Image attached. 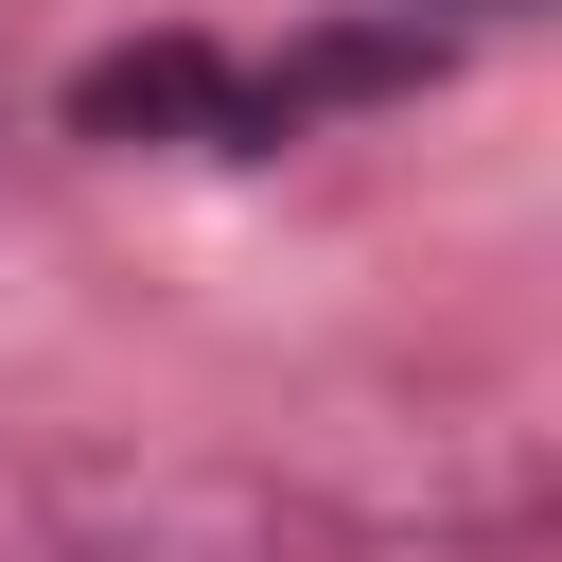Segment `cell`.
<instances>
[{"label":"cell","mask_w":562,"mask_h":562,"mask_svg":"<svg viewBox=\"0 0 562 562\" xmlns=\"http://www.w3.org/2000/svg\"><path fill=\"white\" fill-rule=\"evenodd\" d=\"M70 140H228V53L211 35H123L70 70Z\"/></svg>","instance_id":"cell-1"}]
</instances>
